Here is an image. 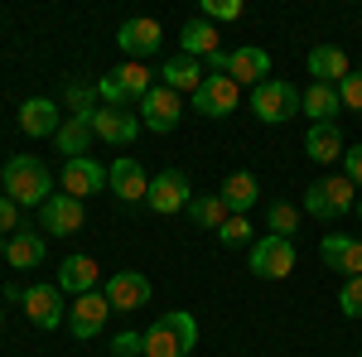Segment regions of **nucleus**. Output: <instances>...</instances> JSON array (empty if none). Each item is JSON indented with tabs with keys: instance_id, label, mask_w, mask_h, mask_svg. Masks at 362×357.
<instances>
[{
	"instance_id": "nucleus-31",
	"label": "nucleus",
	"mask_w": 362,
	"mask_h": 357,
	"mask_svg": "<svg viewBox=\"0 0 362 357\" xmlns=\"http://www.w3.org/2000/svg\"><path fill=\"white\" fill-rule=\"evenodd\" d=\"M63 102L73 107V116H92V111H97V87H87V83L73 78V83L63 87Z\"/></svg>"
},
{
	"instance_id": "nucleus-40",
	"label": "nucleus",
	"mask_w": 362,
	"mask_h": 357,
	"mask_svg": "<svg viewBox=\"0 0 362 357\" xmlns=\"http://www.w3.org/2000/svg\"><path fill=\"white\" fill-rule=\"evenodd\" d=\"M353 213H358V218H362V193H358V208H353Z\"/></svg>"
},
{
	"instance_id": "nucleus-2",
	"label": "nucleus",
	"mask_w": 362,
	"mask_h": 357,
	"mask_svg": "<svg viewBox=\"0 0 362 357\" xmlns=\"http://www.w3.org/2000/svg\"><path fill=\"white\" fill-rule=\"evenodd\" d=\"M198 348V319L189 309H169L145 329V357H189Z\"/></svg>"
},
{
	"instance_id": "nucleus-21",
	"label": "nucleus",
	"mask_w": 362,
	"mask_h": 357,
	"mask_svg": "<svg viewBox=\"0 0 362 357\" xmlns=\"http://www.w3.org/2000/svg\"><path fill=\"white\" fill-rule=\"evenodd\" d=\"M227 78H232L237 87H247V83L261 87L266 78H271V54H266V49H247V44H242V49H232Z\"/></svg>"
},
{
	"instance_id": "nucleus-25",
	"label": "nucleus",
	"mask_w": 362,
	"mask_h": 357,
	"mask_svg": "<svg viewBox=\"0 0 362 357\" xmlns=\"http://www.w3.org/2000/svg\"><path fill=\"white\" fill-rule=\"evenodd\" d=\"M348 73H353V68H348V54H343L338 44H319V49H309V78H314V83L338 87Z\"/></svg>"
},
{
	"instance_id": "nucleus-35",
	"label": "nucleus",
	"mask_w": 362,
	"mask_h": 357,
	"mask_svg": "<svg viewBox=\"0 0 362 357\" xmlns=\"http://www.w3.org/2000/svg\"><path fill=\"white\" fill-rule=\"evenodd\" d=\"M338 309H343L348 319H362V275L343 280V290H338Z\"/></svg>"
},
{
	"instance_id": "nucleus-19",
	"label": "nucleus",
	"mask_w": 362,
	"mask_h": 357,
	"mask_svg": "<svg viewBox=\"0 0 362 357\" xmlns=\"http://www.w3.org/2000/svg\"><path fill=\"white\" fill-rule=\"evenodd\" d=\"M97 280H102V266L92 261V256H63V266H58V290L63 295H92L97 290Z\"/></svg>"
},
{
	"instance_id": "nucleus-20",
	"label": "nucleus",
	"mask_w": 362,
	"mask_h": 357,
	"mask_svg": "<svg viewBox=\"0 0 362 357\" xmlns=\"http://www.w3.org/2000/svg\"><path fill=\"white\" fill-rule=\"evenodd\" d=\"M58 126H63V116H58V102H54V97H29L25 107H20V131H25L29 140L58 136Z\"/></svg>"
},
{
	"instance_id": "nucleus-33",
	"label": "nucleus",
	"mask_w": 362,
	"mask_h": 357,
	"mask_svg": "<svg viewBox=\"0 0 362 357\" xmlns=\"http://www.w3.org/2000/svg\"><path fill=\"white\" fill-rule=\"evenodd\" d=\"M266 222H271V232H276V237H290V232L300 227V208L280 198V203H271V213H266Z\"/></svg>"
},
{
	"instance_id": "nucleus-14",
	"label": "nucleus",
	"mask_w": 362,
	"mask_h": 357,
	"mask_svg": "<svg viewBox=\"0 0 362 357\" xmlns=\"http://www.w3.org/2000/svg\"><path fill=\"white\" fill-rule=\"evenodd\" d=\"M92 131L107 145H136V136L145 126H140V116H131V107H97L92 111Z\"/></svg>"
},
{
	"instance_id": "nucleus-42",
	"label": "nucleus",
	"mask_w": 362,
	"mask_h": 357,
	"mask_svg": "<svg viewBox=\"0 0 362 357\" xmlns=\"http://www.w3.org/2000/svg\"><path fill=\"white\" fill-rule=\"evenodd\" d=\"M358 357H362V353H358Z\"/></svg>"
},
{
	"instance_id": "nucleus-9",
	"label": "nucleus",
	"mask_w": 362,
	"mask_h": 357,
	"mask_svg": "<svg viewBox=\"0 0 362 357\" xmlns=\"http://www.w3.org/2000/svg\"><path fill=\"white\" fill-rule=\"evenodd\" d=\"M107 319H112V304H107V295H102V290H92V295H78V300L68 304V333H73L78 343H92V338H102Z\"/></svg>"
},
{
	"instance_id": "nucleus-13",
	"label": "nucleus",
	"mask_w": 362,
	"mask_h": 357,
	"mask_svg": "<svg viewBox=\"0 0 362 357\" xmlns=\"http://www.w3.org/2000/svg\"><path fill=\"white\" fill-rule=\"evenodd\" d=\"M58 184H63V193H73V198L83 203L87 193H102V189H107V169L97 165L92 155H78V160H63Z\"/></svg>"
},
{
	"instance_id": "nucleus-41",
	"label": "nucleus",
	"mask_w": 362,
	"mask_h": 357,
	"mask_svg": "<svg viewBox=\"0 0 362 357\" xmlns=\"http://www.w3.org/2000/svg\"><path fill=\"white\" fill-rule=\"evenodd\" d=\"M0 324H5V309H0Z\"/></svg>"
},
{
	"instance_id": "nucleus-26",
	"label": "nucleus",
	"mask_w": 362,
	"mask_h": 357,
	"mask_svg": "<svg viewBox=\"0 0 362 357\" xmlns=\"http://www.w3.org/2000/svg\"><path fill=\"white\" fill-rule=\"evenodd\" d=\"M300 111L309 116V126H334V116L343 111V102H338V87H329V83H309V87H305V102H300Z\"/></svg>"
},
{
	"instance_id": "nucleus-29",
	"label": "nucleus",
	"mask_w": 362,
	"mask_h": 357,
	"mask_svg": "<svg viewBox=\"0 0 362 357\" xmlns=\"http://www.w3.org/2000/svg\"><path fill=\"white\" fill-rule=\"evenodd\" d=\"M184 213H189V222H194V227H203V232H218V227L232 218V213L223 208V198H218V193H194V203H189Z\"/></svg>"
},
{
	"instance_id": "nucleus-12",
	"label": "nucleus",
	"mask_w": 362,
	"mask_h": 357,
	"mask_svg": "<svg viewBox=\"0 0 362 357\" xmlns=\"http://www.w3.org/2000/svg\"><path fill=\"white\" fill-rule=\"evenodd\" d=\"M189 102H194L198 116L223 121V116H232V111H237V102H242V87L232 83V78H203V87H198Z\"/></svg>"
},
{
	"instance_id": "nucleus-6",
	"label": "nucleus",
	"mask_w": 362,
	"mask_h": 357,
	"mask_svg": "<svg viewBox=\"0 0 362 357\" xmlns=\"http://www.w3.org/2000/svg\"><path fill=\"white\" fill-rule=\"evenodd\" d=\"M189 203H194V184H189L184 169H165V174L150 179V193H145V208H150V213L174 218V213H184Z\"/></svg>"
},
{
	"instance_id": "nucleus-39",
	"label": "nucleus",
	"mask_w": 362,
	"mask_h": 357,
	"mask_svg": "<svg viewBox=\"0 0 362 357\" xmlns=\"http://www.w3.org/2000/svg\"><path fill=\"white\" fill-rule=\"evenodd\" d=\"M15 232H20V208L0 193V237H15Z\"/></svg>"
},
{
	"instance_id": "nucleus-5",
	"label": "nucleus",
	"mask_w": 362,
	"mask_h": 357,
	"mask_svg": "<svg viewBox=\"0 0 362 357\" xmlns=\"http://www.w3.org/2000/svg\"><path fill=\"white\" fill-rule=\"evenodd\" d=\"M295 242L290 237H276V232H266V237H256L251 242V275H261V280H285V275L295 271Z\"/></svg>"
},
{
	"instance_id": "nucleus-3",
	"label": "nucleus",
	"mask_w": 362,
	"mask_h": 357,
	"mask_svg": "<svg viewBox=\"0 0 362 357\" xmlns=\"http://www.w3.org/2000/svg\"><path fill=\"white\" fill-rule=\"evenodd\" d=\"M305 208L309 218H319V222H334V218H348L353 208H358V189L343 179V174H324V179H314L305 189Z\"/></svg>"
},
{
	"instance_id": "nucleus-28",
	"label": "nucleus",
	"mask_w": 362,
	"mask_h": 357,
	"mask_svg": "<svg viewBox=\"0 0 362 357\" xmlns=\"http://www.w3.org/2000/svg\"><path fill=\"white\" fill-rule=\"evenodd\" d=\"M223 44H218V25H208V20H189V25L179 29V54H189V58H203L208 54H218Z\"/></svg>"
},
{
	"instance_id": "nucleus-16",
	"label": "nucleus",
	"mask_w": 362,
	"mask_h": 357,
	"mask_svg": "<svg viewBox=\"0 0 362 357\" xmlns=\"http://www.w3.org/2000/svg\"><path fill=\"white\" fill-rule=\"evenodd\" d=\"M39 227L54 232V237H73V232H83V203H78L73 193H54V198L39 208Z\"/></svg>"
},
{
	"instance_id": "nucleus-37",
	"label": "nucleus",
	"mask_w": 362,
	"mask_h": 357,
	"mask_svg": "<svg viewBox=\"0 0 362 357\" xmlns=\"http://www.w3.org/2000/svg\"><path fill=\"white\" fill-rule=\"evenodd\" d=\"M338 102H343L348 111H362V68H358V73H348V78L338 83Z\"/></svg>"
},
{
	"instance_id": "nucleus-24",
	"label": "nucleus",
	"mask_w": 362,
	"mask_h": 357,
	"mask_svg": "<svg viewBox=\"0 0 362 357\" xmlns=\"http://www.w3.org/2000/svg\"><path fill=\"white\" fill-rule=\"evenodd\" d=\"M44 256H49L44 232H25V227H20V232L5 242V261H10V271H34Z\"/></svg>"
},
{
	"instance_id": "nucleus-4",
	"label": "nucleus",
	"mask_w": 362,
	"mask_h": 357,
	"mask_svg": "<svg viewBox=\"0 0 362 357\" xmlns=\"http://www.w3.org/2000/svg\"><path fill=\"white\" fill-rule=\"evenodd\" d=\"M300 102H305V92L295 83H285V78H266L261 87H251V116L266 121V126L290 121V116L300 111Z\"/></svg>"
},
{
	"instance_id": "nucleus-18",
	"label": "nucleus",
	"mask_w": 362,
	"mask_h": 357,
	"mask_svg": "<svg viewBox=\"0 0 362 357\" xmlns=\"http://www.w3.org/2000/svg\"><path fill=\"white\" fill-rule=\"evenodd\" d=\"M218 198H223V208L232 218H247L251 208H256V198H261V184H256L251 169H232L223 179V189H218Z\"/></svg>"
},
{
	"instance_id": "nucleus-15",
	"label": "nucleus",
	"mask_w": 362,
	"mask_h": 357,
	"mask_svg": "<svg viewBox=\"0 0 362 357\" xmlns=\"http://www.w3.org/2000/svg\"><path fill=\"white\" fill-rule=\"evenodd\" d=\"M107 189L121 198V203H145V193H150V174L140 165L136 155H121L112 169H107Z\"/></svg>"
},
{
	"instance_id": "nucleus-38",
	"label": "nucleus",
	"mask_w": 362,
	"mask_h": 357,
	"mask_svg": "<svg viewBox=\"0 0 362 357\" xmlns=\"http://www.w3.org/2000/svg\"><path fill=\"white\" fill-rule=\"evenodd\" d=\"M343 179H348L353 189H362V140L343 150Z\"/></svg>"
},
{
	"instance_id": "nucleus-11",
	"label": "nucleus",
	"mask_w": 362,
	"mask_h": 357,
	"mask_svg": "<svg viewBox=\"0 0 362 357\" xmlns=\"http://www.w3.org/2000/svg\"><path fill=\"white\" fill-rule=\"evenodd\" d=\"M116 44H121V54L131 58V63H145L150 54H160L165 29H160V20H150V15H136V20H126V25L116 29Z\"/></svg>"
},
{
	"instance_id": "nucleus-27",
	"label": "nucleus",
	"mask_w": 362,
	"mask_h": 357,
	"mask_svg": "<svg viewBox=\"0 0 362 357\" xmlns=\"http://www.w3.org/2000/svg\"><path fill=\"white\" fill-rule=\"evenodd\" d=\"M92 136H97V131H92V116H63L54 145H58V155L78 160V155H87V150H92Z\"/></svg>"
},
{
	"instance_id": "nucleus-36",
	"label": "nucleus",
	"mask_w": 362,
	"mask_h": 357,
	"mask_svg": "<svg viewBox=\"0 0 362 357\" xmlns=\"http://www.w3.org/2000/svg\"><path fill=\"white\" fill-rule=\"evenodd\" d=\"M112 357H145V333H136V329L116 333L112 338Z\"/></svg>"
},
{
	"instance_id": "nucleus-34",
	"label": "nucleus",
	"mask_w": 362,
	"mask_h": 357,
	"mask_svg": "<svg viewBox=\"0 0 362 357\" xmlns=\"http://www.w3.org/2000/svg\"><path fill=\"white\" fill-rule=\"evenodd\" d=\"M218 242H223V247H251V242H256V237H251V222L247 218H227L223 227H218Z\"/></svg>"
},
{
	"instance_id": "nucleus-17",
	"label": "nucleus",
	"mask_w": 362,
	"mask_h": 357,
	"mask_svg": "<svg viewBox=\"0 0 362 357\" xmlns=\"http://www.w3.org/2000/svg\"><path fill=\"white\" fill-rule=\"evenodd\" d=\"M319 256H324V266H329V271H338L343 280L362 275V242H358V237H348V232H334V237H324Z\"/></svg>"
},
{
	"instance_id": "nucleus-30",
	"label": "nucleus",
	"mask_w": 362,
	"mask_h": 357,
	"mask_svg": "<svg viewBox=\"0 0 362 357\" xmlns=\"http://www.w3.org/2000/svg\"><path fill=\"white\" fill-rule=\"evenodd\" d=\"M112 78L121 83V92H126V102H140V97H145V92L155 87V83H150L155 73H150L145 63H131V58H126L121 68H112Z\"/></svg>"
},
{
	"instance_id": "nucleus-32",
	"label": "nucleus",
	"mask_w": 362,
	"mask_h": 357,
	"mask_svg": "<svg viewBox=\"0 0 362 357\" xmlns=\"http://www.w3.org/2000/svg\"><path fill=\"white\" fill-rule=\"evenodd\" d=\"M198 20H208V25H232V20H242V0H203Z\"/></svg>"
},
{
	"instance_id": "nucleus-22",
	"label": "nucleus",
	"mask_w": 362,
	"mask_h": 357,
	"mask_svg": "<svg viewBox=\"0 0 362 357\" xmlns=\"http://www.w3.org/2000/svg\"><path fill=\"white\" fill-rule=\"evenodd\" d=\"M203 78H208V68H203L198 58H189V54H174L165 68H160V83H165L169 92H179V97H184V92L194 97L198 87H203Z\"/></svg>"
},
{
	"instance_id": "nucleus-23",
	"label": "nucleus",
	"mask_w": 362,
	"mask_h": 357,
	"mask_svg": "<svg viewBox=\"0 0 362 357\" xmlns=\"http://www.w3.org/2000/svg\"><path fill=\"white\" fill-rule=\"evenodd\" d=\"M343 150H348V140H343V131H338V121L334 126H309L305 131V155L314 160V165H338Z\"/></svg>"
},
{
	"instance_id": "nucleus-8",
	"label": "nucleus",
	"mask_w": 362,
	"mask_h": 357,
	"mask_svg": "<svg viewBox=\"0 0 362 357\" xmlns=\"http://www.w3.org/2000/svg\"><path fill=\"white\" fill-rule=\"evenodd\" d=\"M25 314L34 329H68V304H63V290L39 280V285H25Z\"/></svg>"
},
{
	"instance_id": "nucleus-1",
	"label": "nucleus",
	"mask_w": 362,
	"mask_h": 357,
	"mask_svg": "<svg viewBox=\"0 0 362 357\" xmlns=\"http://www.w3.org/2000/svg\"><path fill=\"white\" fill-rule=\"evenodd\" d=\"M0 184H5V198L15 208H44L54 198V174L39 155H10L0 169Z\"/></svg>"
},
{
	"instance_id": "nucleus-7",
	"label": "nucleus",
	"mask_w": 362,
	"mask_h": 357,
	"mask_svg": "<svg viewBox=\"0 0 362 357\" xmlns=\"http://www.w3.org/2000/svg\"><path fill=\"white\" fill-rule=\"evenodd\" d=\"M179 121H184V97H179V92H169L165 83H155L145 97H140V126H145V131L169 136Z\"/></svg>"
},
{
	"instance_id": "nucleus-10",
	"label": "nucleus",
	"mask_w": 362,
	"mask_h": 357,
	"mask_svg": "<svg viewBox=\"0 0 362 357\" xmlns=\"http://www.w3.org/2000/svg\"><path fill=\"white\" fill-rule=\"evenodd\" d=\"M102 295H107V304H112V314H131V309H145V304H150L155 285H150L140 271H112L107 285H102Z\"/></svg>"
}]
</instances>
